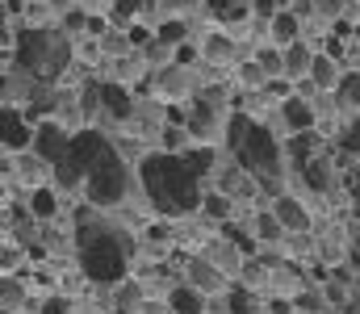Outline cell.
Listing matches in <instances>:
<instances>
[{
    "label": "cell",
    "instance_id": "cell-20",
    "mask_svg": "<svg viewBox=\"0 0 360 314\" xmlns=\"http://www.w3.org/2000/svg\"><path fill=\"white\" fill-rule=\"evenodd\" d=\"M184 34H188L184 17H164V21H160V34H155V42H160V46H180V42H184Z\"/></svg>",
    "mask_w": 360,
    "mask_h": 314
},
{
    "label": "cell",
    "instance_id": "cell-29",
    "mask_svg": "<svg viewBox=\"0 0 360 314\" xmlns=\"http://www.w3.org/2000/svg\"><path fill=\"white\" fill-rule=\"evenodd\" d=\"M180 143H184V130H180V126H168V130H164V147H168V151H176Z\"/></svg>",
    "mask_w": 360,
    "mask_h": 314
},
{
    "label": "cell",
    "instance_id": "cell-14",
    "mask_svg": "<svg viewBox=\"0 0 360 314\" xmlns=\"http://www.w3.org/2000/svg\"><path fill=\"white\" fill-rule=\"evenodd\" d=\"M231 55H235V38L222 34V30H214V34L201 42V59H205V63H226Z\"/></svg>",
    "mask_w": 360,
    "mask_h": 314
},
{
    "label": "cell",
    "instance_id": "cell-19",
    "mask_svg": "<svg viewBox=\"0 0 360 314\" xmlns=\"http://www.w3.org/2000/svg\"><path fill=\"white\" fill-rule=\"evenodd\" d=\"M139 13H147V0H109V21L113 25H126Z\"/></svg>",
    "mask_w": 360,
    "mask_h": 314
},
{
    "label": "cell",
    "instance_id": "cell-9",
    "mask_svg": "<svg viewBox=\"0 0 360 314\" xmlns=\"http://www.w3.org/2000/svg\"><path fill=\"white\" fill-rule=\"evenodd\" d=\"M188 281H193L197 289H222V285H226V273H222L210 256H193V260H188Z\"/></svg>",
    "mask_w": 360,
    "mask_h": 314
},
{
    "label": "cell",
    "instance_id": "cell-11",
    "mask_svg": "<svg viewBox=\"0 0 360 314\" xmlns=\"http://www.w3.org/2000/svg\"><path fill=\"white\" fill-rule=\"evenodd\" d=\"M314 55H319V51H310L302 38H297V42H289V46H285V80H302V76H310Z\"/></svg>",
    "mask_w": 360,
    "mask_h": 314
},
{
    "label": "cell",
    "instance_id": "cell-7",
    "mask_svg": "<svg viewBox=\"0 0 360 314\" xmlns=\"http://www.w3.org/2000/svg\"><path fill=\"white\" fill-rule=\"evenodd\" d=\"M4 151H34V130L13 113V105H4Z\"/></svg>",
    "mask_w": 360,
    "mask_h": 314
},
{
    "label": "cell",
    "instance_id": "cell-8",
    "mask_svg": "<svg viewBox=\"0 0 360 314\" xmlns=\"http://www.w3.org/2000/svg\"><path fill=\"white\" fill-rule=\"evenodd\" d=\"M269 34H272V46H289V42H297L302 38V17L293 13V8H281L276 17H269Z\"/></svg>",
    "mask_w": 360,
    "mask_h": 314
},
{
    "label": "cell",
    "instance_id": "cell-16",
    "mask_svg": "<svg viewBox=\"0 0 360 314\" xmlns=\"http://www.w3.org/2000/svg\"><path fill=\"white\" fill-rule=\"evenodd\" d=\"M30 214H34L38 222H51V218L59 214V193H55L51 185H38L34 197H30Z\"/></svg>",
    "mask_w": 360,
    "mask_h": 314
},
{
    "label": "cell",
    "instance_id": "cell-3",
    "mask_svg": "<svg viewBox=\"0 0 360 314\" xmlns=\"http://www.w3.org/2000/svg\"><path fill=\"white\" fill-rule=\"evenodd\" d=\"M226 130H231V147H235L239 164H243L248 172H256V176H260V181L272 189V181H276V168H281V151H276L272 134L264 130V126L248 122L243 113H235Z\"/></svg>",
    "mask_w": 360,
    "mask_h": 314
},
{
    "label": "cell",
    "instance_id": "cell-23",
    "mask_svg": "<svg viewBox=\"0 0 360 314\" xmlns=\"http://www.w3.org/2000/svg\"><path fill=\"white\" fill-rule=\"evenodd\" d=\"M239 80H243L248 89H264L272 76L264 72V63H260V59H252V63H243V67H239Z\"/></svg>",
    "mask_w": 360,
    "mask_h": 314
},
{
    "label": "cell",
    "instance_id": "cell-5",
    "mask_svg": "<svg viewBox=\"0 0 360 314\" xmlns=\"http://www.w3.org/2000/svg\"><path fill=\"white\" fill-rule=\"evenodd\" d=\"M72 138H76V134H68L59 122H38V126H34V151H38L51 168L63 164V155L72 151Z\"/></svg>",
    "mask_w": 360,
    "mask_h": 314
},
{
    "label": "cell",
    "instance_id": "cell-30",
    "mask_svg": "<svg viewBox=\"0 0 360 314\" xmlns=\"http://www.w3.org/2000/svg\"><path fill=\"white\" fill-rule=\"evenodd\" d=\"M160 8H164L168 17H180V13L188 8V0H160Z\"/></svg>",
    "mask_w": 360,
    "mask_h": 314
},
{
    "label": "cell",
    "instance_id": "cell-27",
    "mask_svg": "<svg viewBox=\"0 0 360 314\" xmlns=\"http://www.w3.org/2000/svg\"><path fill=\"white\" fill-rule=\"evenodd\" d=\"M293 306L302 314H323V298L314 289H302V294H293Z\"/></svg>",
    "mask_w": 360,
    "mask_h": 314
},
{
    "label": "cell",
    "instance_id": "cell-28",
    "mask_svg": "<svg viewBox=\"0 0 360 314\" xmlns=\"http://www.w3.org/2000/svg\"><path fill=\"white\" fill-rule=\"evenodd\" d=\"M197 46H188V42H180L176 51H172V67H188V63H197Z\"/></svg>",
    "mask_w": 360,
    "mask_h": 314
},
{
    "label": "cell",
    "instance_id": "cell-32",
    "mask_svg": "<svg viewBox=\"0 0 360 314\" xmlns=\"http://www.w3.org/2000/svg\"><path fill=\"white\" fill-rule=\"evenodd\" d=\"M147 38H151V34H147L143 25H130V42H147Z\"/></svg>",
    "mask_w": 360,
    "mask_h": 314
},
{
    "label": "cell",
    "instance_id": "cell-1",
    "mask_svg": "<svg viewBox=\"0 0 360 314\" xmlns=\"http://www.w3.org/2000/svg\"><path fill=\"white\" fill-rule=\"evenodd\" d=\"M143 189L151 197V206L160 209L164 218H184L197 214L205 193H201V176L193 172V164L176 155V151H155L143 159Z\"/></svg>",
    "mask_w": 360,
    "mask_h": 314
},
{
    "label": "cell",
    "instance_id": "cell-6",
    "mask_svg": "<svg viewBox=\"0 0 360 314\" xmlns=\"http://www.w3.org/2000/svg\"><path fill=\"white\" fill-rule=\"evenodd\" d=\"M168 310L172 314H210V306H205V289H197L193 281L172 285V294H168Z\"/></svg>",
    "mask_w": 360,
    "mask_h": 314
},
{
    "label": "cell",
    "instance_id": "cell-36",
    "mask_svg": "<svg viewBox=\"0 0 360 314\" xmlns=\"http://www.w3.org/2000/svg\"><path fill=\"white\" fill-rule=\"evenodd\" d=\"M348 4H352V0H348Z\"/></svg>",
    "mask_w": 360,
    "mask_h": 314
},
{
    "label": "cell",
    "instance_id": "cell-21",
    "mask_svg": "<svg viewBox=\"0 0 360 314\" xmlns=\"http://www.w3.org/2000/svg\"><path fill=\"white\" fill-rule=\"evenodd\" d=\"M256 235H260L264 243H276V239H285L289 230H285V222H281L276 214H256Z\"/></svg>",
    "mask_w": 360,
    "mask_h": 314
},
{
    "label": "cell",
    "instance_id": "cell-17",
    "mask_svg": "<svg viewBox=\"0 0 360 314\" xmlns=\"http://www.w3.org/2000/svg\"><path fill=\"white\" fill-rule=\"evenodd\" d=\"M335 101L340 109H360V72H344V80L335 84Z\"/></svg>",
    "mask_w": 360,
    "mask_h": 314
},
{
    "label": "cell",
    "instance_id": "cell-24",
    "mask_svg": "<svg viewBox=\"0 0 360 314\" xmlns=\"http://www.w3.org/2000/svg\"><path fill=\"white\" fill-rule=\"evenodd\" d=\"M348 8H352L348 0H314V13H319V21H331V25H335V21L348 13Z\"/></svg>",
    "mask_w": 360,
    "mask_h": 314
},
{
    "label": "cell",
    "instance_id": "cell-35",
    "mask_svg": "<svg viewBox=\"0 0 360 314\" xmlns=\"http://www.w3.org/2000/svg\"><path fill=\"white\" fill-rule=\"evenodd\" d=\"M356 38H360V30H356Z\"/></svg>",
    "mask_w": 360,
    "mask_h": 314
},
{
    "label": "cell",
    "instance_id": "cell-31",
    "mask_svg": "<svg viewBox=\"0 0 360 314\" xmlns=\"http://www.w3.org/2000/svg\"><path fill=\"white\" fill-rule=\"evenodd\" d=\"M42 314H68V298H46Z\"/></svg>",
    "mask_w": 360,
    "mask_h": 314
},
{
    "label": "cell",
    "instance_id": "cell-22",
    "mask_svg": "<svg viewBox=\"0 0 360 314\" xmlns=\"http://www.w3.org/2000/svg\"><path fill=\"white\" fill-rule=\"evenodd\" d=\"M226 302H231V306H226L231 314H256V298H252V294H248L243 285H231Z\"/></svg>",
    "mask_w": 360,
    "mask_h": 314
},
{
    "label": "cell",
    "instance_id": "cell-2",
    "mask_svg": "<svg viewBox=\"0 0 360 314\" xmlns=\"http://www.w3.org/2000/svg\"><path fill=\"white\" fill-rule=\"evenodd\" d=\"M76 222H80V230H76V251H80L84 277L96 281V285H122L126 264H130V247L122 243V230H113V226L89 218L84 209L76 214Z\"/></svg>",
    "mask_w": 360,
    "mask_h": 314
},
{
    "label": "cell",
    "instance_id": "cell-10",
    "mask_svg": "<svg viewBox=\"0 0 360 314\" xmlns=\"http://www.w3.org/2000/svg\"><path fill=\"white\" fill-rule=\"evenodd\" d=\"M272 214H276V218L285 222V230H289V235H306V230H310V214L297 206L293 197H285V193H281V197L272 202Z\"/></svg>",
    "mask_w": 360,
    "mask_h": 314
},
{
    "label": "cell",
    "instance_id": "cell-26",
    "mask_svg": "<svg viewBox=\"0 0 360 314\" xmlns=\"http://www.w3.org/2000/svg\"><path fill=\"white\" fill-rule=\"evenodd\" d=\"M302 172H306L310 189H327V164H323V159H306V164H302Z\"/></svg>",
    "mask_w": 360,
    "mask_h": 314
},
{
    "label": "cell",
    "instance_id": "cell-18",
    "mask_svg": "<svg viewBox=\"0 0 360 314\" xmlns=\"http://www.w3.org/2000/svg\"><path fill=\"white\" fill-rule=\"evenodd\" d=\"M101 97H105V109H109V113H117V117H130V113H134L130 93H126V89H117V84H101Z\"/></svg>",
    "mask_w": 360,
    "mask_h": 314
},
{
    "label": "cell",
    "instance_id": "cell-12",
    "mask_svg": "<svg viewBox=\"0 0 360 314\" xmlns=\"http://www.w3.org/2000/svg\"><path fill=\"white\" fill-rule=\"evenodd\" d=\"M281 117H285V126H289L293 134H310V126H314V109L302 101V97H285Z\"/></svg>",
    "mask_w": 360,
    "mask_h": 314
},
{
    "label": "cell",
    "instance_id": "cell-33",
    "mask_svg": "<svg viewBox=\"0 0 360 314\" xmlns=\"http://www.w3.org/2000/svg\"><path fill=\"white\" fill-rule=\"evenodd\" d=\"M4 8H8V13H21V8H25V0H8Z\"/></svg>",
    "mask_w": 360,
    "mask_h": 314
},
{
    "label": "cell",
    "instance_id": "cell-34",
    "mask_svg": "<svg viewBox=\"0 0 360 314\" xmlns=\"http://www.w3.org/2000/svg\"><path fill=\"white\" fill-rule=\"evenodd\" d=\"M4 314H13V310H4Z\"/></svg>",
    "mask_w": 360,
    "mask_h": 314
},
{
    "label": "cell",
    "instance_id": "cell-4",
    "mask_svg": "<svg viewBox=\"0 0 360 314\" xmlns=\"http://www.w3.org/2000/svg\"><path fill=\"white\" fill-rule=\"evenodd\" d=\"M84 193H89L92 206H117L126 197V164L117 159V151L109 143L96 147L89 164V176H84Z\"/></svg>",
    "mask_w": 360,
    "mask_h": 314
},
{
    "label": "cell",
    "instance_id": "cell-15",
    "mask_svg": "<svg viewBox=\"0 0 360 314\" xmlns=\"http://www.w3.org/2000/svg\"><path fill=\"white\" fill-rule=\"evenodd\" d=\"M205 13L218 21H243L252 17V0H205Z\"/></svg>",
    "mask_w": 360,
    "mask_h": 314
},
{
    "label": "cell",
    "instance_id": "cell-25",
    "mask_svg": "<svg viewBox=\"0 0 360 314\" xmlns=\"http://www.w3.org/2000/svg\"><path fill=\"white\" fill-rule=\"evenodd\" d=\"M201 214H210V218H226V214H231V197H226V193H205Z\"/></svg>",
    "mask_w": 360,
    "mask_h": 314
},
{
    "label": "cell",
    "instance_id": "cell-13",
    "mask_svg": "<svg viewBox=\"0 0 360 314\" xmlns=\"http://www.w3.org/2000/svg\"><path fill=\"white\" fill-rule=\"evenodd\" d=\"M340 80H344V72L335 67V59H331V55H314V63H310V84H319L323 93H335Z\"/></svg>",
    "mask_w": 360,
    "mask_h": 314
}]
</instances>
